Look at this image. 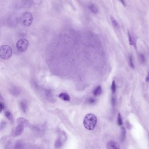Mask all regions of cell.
<instances>
[{
    "instance_id": "obj_1",
    "label": "cell",
    "mask_w": 149,
    "mask_h": 149,
    "mask_svg": "<svg viewBox=\"0 0 149 149\" xmlns=\"http://www.w3.org/2000/svg\"><path fill=\"white\" fill-rule=\"evenodd\" d=\"M97 122V118L95 115L89 113L86 115L83 119V124L85 128L92 130L95 129Z\"/></svg>"
},
{
    "instance_id": "obj_2",
    "label": "cell",
    "mask_w": 149,
    "mask_h": 149,
    "mask_svg": "<svg viewBox=\"0 0 149 149\" xmlns=\"http://www.w3.org/2000/svg\"><path fill=\"white\" fill-rule=\"evenodd\" d=\"M12 50L11 47L6 45H3L0 49V58L4 60L8 59L12 56Z\"/></svg>"
},
{
    "instance_id": "obj_3",
    "label": "cell",
    "mask_w": 149,
    "mask_h": 149,
    "mask_svg": "<svg viewBox=\"0 0 149 149\" xmlns=\"http://www.w3.org/2000/svg\"><path fill=\"white\" fill-rule=\"evenodd\" d=\"M29 46V42L25 38L20 39L16 43V47L17 50L21 52H24L27 50Z\"/></svg>"
},
{
    "instance_id": "obj_4",
    "label": "cell",
    "mask_w": 149,
    "mask_h": 149,
    "mask_svg": "<svg viewBox=\"0 0 149 149\" xmlns=\"http://www.w3.org/2000/svg\"><path fill=\"white\" fill-rule=\"evenodd\" d=\"M66 134L64 131H62V132L59 133L58 137L56 139L55 141V143H54L55 147L56 148H58L62 147L63 144L66 141Z\"/></svg>"
},
{
    "instance_id": "obj_5",
    "label": "cell",
    "mask_w": 149,
    "mask_h": 149,
    "mask_svg": "<svg viewBox=\"0 0 149 149\" xmlns=\"http://www.w3.org/2000/svg\"><path fill=\"white\" fill-rule=\"evenodd\" d=\"M33 21V16L29 12H26L22 17V24L25 26H29L32 25Z\"/></svg>"
},
{
    "instance_id": "obj_6",
    "label": "cell",
    "mask_w": 149,
    "mask_h": 149,
    "mask_svg": "<svg viewBox=\"0 0 149 149\" xmlns=\"http://www.w3.org/2000/svg\"><path fill=\"white\" fill-rule=\"evenodd\" d=\"M24 127H25L21 124H18V125L12 130V135L13 136H17L21 135L23 132Z\"/></svg>"
},
{
    "instance_id": "obj_7",
    "label": "cell",
    "mask_w": 149,
    "mask_h": 149,
    "mask_svg": "<svg viewBox=\"0 0 149 149\" xmlns=\"http://www.w3.org/2000/svg\"><path fill=\"white\" fill-rule=\"evenodd\" d=\"M107 148L108 149H119V146L116 142L110 140L108 141L107 144Z\"/></svg>"
},
{
    "instance_id": "obj_8",
    "label": "cell",
    "mask_w": 149,
    "mask_h": 149,
    "mask_svg": "<svg viewBox=\"0 0 149 149\" xmlns=\"http://www.w3.org/2000/svg\"><path fill=\"white\" fill-rule=\"evenodd\" d=\"M128 37H129V40L130 45L133 46L136 49V39L135 37L133 36L132 35L128 32Z\"/></svg>"
},
{
    "instance_id": "obj_9",
    "label": "cell",
    "mask_w": 149,
    "mask_h": 149,
    "mask_svg": "<svg viewBox=\"0 0 149 149\" xmlns=\"http://www.w3.org/2000/svg\"><path fill=\"white\" fill-rule=\"evenodd\" d=\"M17 123L18 124H21L25 127H29L30 125V123L29 122V121L23 117H21L18 118L17 119Z\"/></svg>"
},
{
    "instance_id": "obj_10",
    "label": "cell",
    "mask_w": 149,
    "mask_h": 149,
    "mask_svg": "<svg viewBox=\"0 0 149 149\" xmlns=\"http://www.w3.org/2000/svg\"><path fill=\"white\" fill-rule=\"evenodd\" d=\"M19 5L18 7H24V8H29L32 4V2L30 0H23L21 2H20L19 4H18Z\"/></svg>"
},
{
    "instance_id": "obj_11",
    "label": "cell",
    "mask_w": 149,
    "mask_h": 149,
    "mask_svg": "<svg viewBox=\"0 0 149 149\" xmlns=\"http://www.w3.org/2000/svg\"><path fill=\"white\" fill-rule=\"evenodd\" d=\"M20 107L24 113H26L28 110V105L25 101H21L19 103Z\"/></svg>"
},
{
    "instance_id": "obj_12",
    "label": "cell",
    "mask_w": 149,
    "mask_h": 149,
    "mask_svg": "<svg viewBox=\"0 0 149 149\" xmlns=\"http://www.w3.org/2000/svg\"><path fill=\"white\" fill-rule=\"evenodd\" d=\"M5 116L10 123L11 124H13L14 123V117L12 112H10L9 111H6L5 112Z\"/></svg>"
},
{
    "instance_id": "obj_13",
    "label": "cell",
    "mask_w": 149,
    "mask_h": 149,
    "mask_svg": "<svg viewBox=\"0 0 149 149\" xmlns=\"http://www.w3.org/2000/svg\"><path fill=\"white\" fill-rule=\"evenodd\" d=\"M59 97L64 101H69L70 100V96L67 93H65V92L60 93L59 95Z\"/></svg>"
},
{
    "instance_id": "obj_14",
    "label": "cell",
    "mask_w": 149,
    "mask_h": 149,
    "mask_svg": "<svg viewBox=\"0 0 149 149\" xmlns=\"http://www.w3.org/2000/svg\"><path fill=\"white\" fill-rule=\"evenodd\" d=\"M88 8L89 10L94 14H97L99 12V8L98 7L94 4H91L90 5H89Z\"/></svg>"
},
{
    "instance_id": "obj_15",
    "label": "cell",
    "mask_w": 149,
    "mask_h": 149,
    "mask_svg": "<svg viewBox=\"0 0 149 149\" xmlns=\"http://www.w3.org/2000/svg\"><path fill=\"white\" fill-rule=\"evenodd\" d=\"M102 92V89L100 86H99L93 90V94L95 96H98L101 95Z\"/></svg>"
},
{
    "instance_id": "obj_16",
    "label": "cell",
    "mask_w": 149,
    "mask_h": 149,
    "mask_svg": "<svg viewBox=\"0 0 149 149\" xmlns=\"http://www.w3.org/2000/svg\"><path fill=\"white\" fill-rule=\"evenodd\" d=\"M8 22L9 25H12V26L16 25L17 24V18L15 16L11 17L8 19Z\"/></svg>"
},
{
    "instance_id": "obj_17",
    "label": "cell",
    "mask_w": 149,
    "mask_h": 149,
    "mask_svg": "<svg viewBox=\"0 0 149 149\" xmlns=\"http://www.w3.org/2000/svg\"><path fill=\"white\" fill-rule=\"evenodd\" d=\"M121 135L120 137V140L121 141L123 142L126 139V129L122 127L121 130Z\"/></svg>"
},
{
    "instance_id": "obj_18",
    "label": "cell",
    "mask_w": 149,
    "mask_h": 149,
    "mask_svg": "<svg viewBox=\"0 0 149 149\" xmlns=\"http://www.w3.org/2000/svg\"><path fill=\"white\" fill-rule=\"evenodd\" d=\"M44 94L45 96L47 97V99H48V100H53V96H52V93L51 92V91L49 90H45Z\"/></svg>"
},
{
    "instance_id": "obj_19",
    "label": "cell",
    "mask_w": 149,
    "mask_h": 149,
    "mask_svg": "<svg viewBox=\"0 0 149 149\" xmlns=\"http://www.w3.org/2000/svg\"><path fill=\"white\" fill-rule=\"evenodd\" d=\"M11 93L14 96H18V95L20 94V90L17 87H13L11 89Z\"/></svg>"
},
{
    "instance_id": "obj_20",
    "label": "cell",
    "mask_w": 149,
    "mask_h": 149,
    "mask_svg": "<svg viewBox=\"0 0 149 149\" xmlns=\"http://www.w3.org/2000/svg\"><path fill=\"white\" fill-rule=\"evenodd\" d=\"M111 21H112V25H113V26L116 28V29H118L119 28V24L117 21H116V19L114 17H113L112 16H110Z\"/></svg>"
},
{
    "instance_id": "obj_21",
    "label": "cell",
    "mask_w": 149,
    "mask_h": 149,
    "mask_svg": "<svg viewBox=\"0 0 149 149\" xmlns=\"http://www.w3.org/2000/svg\"><path fill=\"white\" fill-rule=\"evenodd\" d=\"M16 149H22L24 148L23 144L21 142H17L15 145V147Z\"/></svg>"
},
{
    "instance_id": "obj_22",
    "label": "cell",
    "mask_w": 149,
    "mask_h": 149,
    "mask_svg": "<svg viewBox=\"0 0 149 149\" xmlns=\"http://www.w3.org/2000/svg\"><path fill=\"white\" fill-rule=\"evenodd\" d=\"M117 122H118V126H122L123 124V122H122V117L120 115V113H118V119H117Z\"/></svg>"
},
{
    "instance_id": "obj_23",
    "label": "cell",
    "mask_w": 149,
    "mask_h": 149,
    "mask_svg": "<svg viewBox=\"0 0 149 149\" xmlns=\"http://www.w3.org/2000/svg\"><path fill=\"white\" fill-rule=\"evenodd\" d=\"M139 60L142 64H144L145 62V58L143 54H140L139 56Z\"/></svg>"
},
{
    "instance_id": "obj_24",
    "label": "cell",
    "mask_w": 149,
    "mask_h": 149,
    "mask_svg": "<svg viewBox=\"0 0 149 149\" xmlns=\"http://www.w3.org/2000/svg\"><path fill=\"white\" fill-rule=\"evenodd\" d=\"M111 90H112V91L113 94H114L116 91V83H115V81H112V84L111 86Z\"/></svg>"
},
{
    "instance_id": "obj_25",
    "label": "cell",
    "mask_w": 149,
    "mask_h": 149,
    "mask_svg": "<svg viewBox=\"0 0 149 149\" xmlns=\"http://www.w3.org/2000/svg\"><path fill=\"white\" fill-rule=\"evenodd\" d=\"M129 63L130 66L132 68H134V65L133 62V60H132V57L131 56H129Z\"/></svg>"
},
{
    "instance_id": "obj_26",
    "label": "cell",
    "mask_w": 149,
    "mask_h": 149,
    "mask_svg": "<svg viewBox=\"0 0 149 149\" xmlns=\"http://www.w3.org/2000/svg\"><path fill=\"white\" fill-rule=\"evenodd\" d=\"M87 102L90 104H94L96 102V100L94 98H90L87 100Z\"/></svg>"
},
{
    "instance_id": "obj_27",
    "label": "cell",
    "mask_w": 149,
    "mask_h": 149,
    "mask_svg": "<svg viewBox=\"0 0 149 149\" xmlns=\"http://www.w3.org/2000/svg\"><path fill=\"white\" fill-rule=\"evenodd\" d=\"M6 122H5V121H2L1 122V123H0V131H1L3 130H4V128L6 126Z\"/></svg>"
},
{
    "instance_id": "obj_28",
    "label": "cell",
    "mask_w": 149,
    "mask_h": 149,
    "mask_svg": "<svg viewBox=\"0 0 149 149\" xmlns=\"http://www.w3.org/2000/svg\"><path fill=\"white\" fill-rule=\"evenodd\" d=\"M5 108V106L4 105V103L2 102H0V112H2V111L4 110Z\"/></svg>"
},
{
    "instance_id": "obj_29",
    "label": "cell",
    "mask_w": 149,
    "mask_h": 149,
    "mask_svg": "<svg viewBox=\"0 0 149 149\" xmlns=\"http://www.w3.org/2000/svg\"><path fill=\"white\" fill-rule=\"evenodd\" d=\"M112 104L113 106H114L116 104V98H115V97H113V96L112 97Z\"/></svg>"
},
{
    "instance_id": "obj_30",
    "label": "cell",
    "mask_w": 149,
    "mask_h": 149,
    "mask_svg": "<svg viewBox=\"0 0 149 149\" xmlns=\"http://www.w3.org/2000/svg\"><path fill=\"white\" fill-rule=\"evenodd\" d=\"M146 81L147 82H149V72L148 74V75L147 76V77L146 78Z\"/></svg>"
},
{
    "instance_id": "obj_31",
    "label": "cell",
    "mask_w": 149,
    "mask_h": 149,
    "mask_svg": "<svg viewBox=\"0 0 149 149\" xmlns=\"http://www.w3.org/2000/svg\"><path fill=\"white\" fill-rule=\"evenodd\" d=\"M120 0V2L122 3V4L124 6H125V3L124 0Z\"/></svg>"
}]
</instances>
